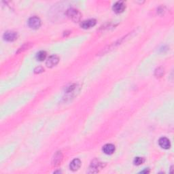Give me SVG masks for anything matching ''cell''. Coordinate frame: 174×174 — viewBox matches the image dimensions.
I'll return each mask as SVG.
<instances>
[{
    "mask_svg": "<svg viewBox=\"0 0 174 174\" xmlns=\"http://www.w3.org/2000/svg\"><path fill=\"white\" fill-rule=\"evenodd\" d=\"M66 14L69 19L74 22H78L80 20L81 14L78 10L75 8H69L67 10Z\"/></svg>",
    "mask_w": 174,
    "mask_h": 174,
    "instance_id": "obj_1",
    "label": "cell"
},
{
    "mask_svg": "<svg viewBox=\"0 0 174 174\" xmlns=\"http://www.w3.org/2000/svg\"><path fill=\"white\" fill-rule=\"evenodd\" d=\"M28 25L32 29H38L41 25V21L39 18L37 17H31L28 21Z\"/></svg>",
    "mask_w": 174,
    "mask_h": 174,
    "instance_id": "obj_2",
    "label": "cell"
},
{
    "mask_svg": "<svg viewBox=\"0 0 174 174\" xmlns=\"http://www.w3.org/2000/svg\"><path fill=\"white\" fill-rule=\"evenodd\" d=\"M113 10L114 12L119 14L123 12L126 8V4L124 1H117L113 6Z\"/></svg>",
    "mask_w": 174,
    "mask_h": 174,
    "instance_id": "obj_3",
    "label": "cell"
},
{
    "mask_svg": "<svg viewBox=\"0 0 174 174\" xmlns=\"http://www.w3.org/2000/svg\"><path fill=\"white\" fill-rule=\"evenodd\" d=\"M59 61V58L56 55H52L49 56L46 61V65L48 67H53L58 64Z\"/></svg>",
    "mask_w": 174,
    "mask_h": 174,
    "instance_id": "obj_4",
    "label": "cell"
},
{
    "mask_svg": "<svg viewBox=\"0 0 174 174\" xmlns=\"http://www.w3.org/2000/svg\"><path fill=\"white\" fill-rule=\"evenodd\" d=\"M17 33L12 31H8L4 34V40L8 42H13L17 39Z\"/></svg>",
    "mask_w": 174,
    "mask_h": 174,
    "instance_id": "obj_5",
    "label": "cell"
},
{
    "mask_svg": "<svg viewBox=\"0 0 174 174\" xmlns=\"http://www.w3.org/2000/svg\"><path fill=\"white\" fill-rule=\"evenodd\" d=\"M96 20L95 19H89L86 20L81 22L80 26L83 29H90L95 25Z\"/></svg>",
    "mask_w": 174,
    "mask_h": 174,
    "instance_id": "obj_6",
    "label": "cell"
},
{
    "mask_svg": "<svg viewBox=\"0 0 174 174\" xmlns=\"http://www.w3.org/2000/svg\"><path fill=\"white\" fill-rule=\"evenodd\" d=\"M159 144L161 148L164 149H169L171 147L170 141L167 137H161L159 140Z\"/></svg>",
    "mask_w": 174,
    "mask_h": 174,
    "instance_id": "obj_7",
    "label": "cell"
},
{
    "mask_svg": "<svg viewBox=\"0 0 174 174\" xmlns=\"http://www.w3.org/2000/svg\"><path fill=\"white\" fill-rule=\"evenodd\" d=\"M80 166H81V161L80 160V159H74L71 162H70L69 168L71 170L75 171L78 170V169L80 167Z\"/></svg>",
    "mask_w": 174,
    "mask_h": 174,
    "instance_id": "obj_8",
    "label": "cell"
},
{
    "mask_svg": "<svg viewBox=\"0 0 174 174\" xmlns=\"http://www.w3.org/2000/svg\"><path fill=\"white\" fill-rule=\"evenodd\" d=\"M103 152L106 155H112L115 151V146L111 144H108L103 147Z\"/></svg>",
    "mask_w": 174,
    "mask_h": 174,
    "instance_id": "obj_9",
    "label": "cell"
},
{
    "mask_svg": "<svg viewBox=\"0 0 174 174\" xmlns=\"http://www.w3.org/2000/svg\"><path fill=\"white\" fill-rule=\"evenodd\" d=\"M63 159V155L62 153L61 152H57L53 157V163L54 165H58L61 164V162L62 161Z\"/></svg>",
    "mask_w": 174,
    "mask_h": 174,
    "instance_id": "obj_10",
    "label": "cell"
},
{
    "mask_svg": "<svg viewBox=\"0 0 174 174\" xmlns=\"http://www.w3.org/2000/svg\"><path fill=\"white\" fill-rule=\"evenodd\" d=\"M46 57V53L45 51H40L39 53H37L36 55V58L40 61H42L45 60V58Z\"/></svg>",
    "mask_w": 174,
    "mask_h": 174,
    "instance_id": "obj_11",
    "label": "cell"
},
{
    "mask_svg": "<svg viewBox=\"0 0 174 174\" xmlns=\"http://www.w3.org/2000/svg\"><path fill=\"white\" fill-rule=\"evenodd\" d=\"M164 74V69L162 67H159L156 69L155 76L157 77H161Z\"/></svg>",
    "mask_w": 174,
    "mask_h": 174,
    "instance_id": "obj_12",
    "label": "cell"
},
{
    "mask_svg": "<svg viewBox=\"0 0 174 174\" xmlns=\"http://www.w3.org/2000/svg\"><path fill=\"white\" fill-rule=\"evenodd\" d=\"M144 162V159L143 158L141 157H136L134 159V164L136 165H142Z\"/></svg>",
    "mask_w": 174,
    "mask_h": 174,
    "instance_id": "obj_13",
    "label": "cell"
},
{
    "mask_svg": "<svg viewBox=\"0 0 174 174\" xmlns=\"http://www.w3.org/2000/svg\"><path fill=\"white\" fill-rule=\"evenodd\" d=\"M30 46H31L30 44H24L23 46H22L21 48H19V51H18V53H20V52H21V51H25V50L28 49L29 48H30Z\"/></svg>",
    "mask_w": 174,
    "mask_h": 174,
    "instance_id": "obj_14",
    "label": "cell"
},
{
    "mask_svg": "<svg viewBox=\"0 0 174 174\" xmlns=\"http://www.w3.org/2000/svg\"><path fill=\"white\" fill-rule=\"evenodd\" d=\"M44 71V69L42 67H36V68L34 69L35 74H40V73H42V72H43Z\"/></svg>",
    "mask_w": 174,
    "mask_h": 174,
    "instance_id": "obj_15",
    "label": "cell"
}]
</instances>
